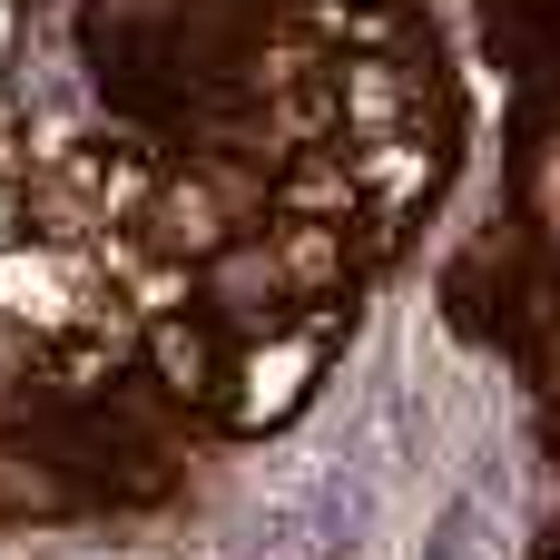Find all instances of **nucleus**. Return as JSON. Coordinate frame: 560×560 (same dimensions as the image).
<instances>
[{"label": "nucleus", "mask_w": 560, "mask_h": 560, "mask_svg": "<svg viewBox=\"0 0 560 560\" xmlns=\"http://www.w3.org/2000/svg\"><path fill=\"white\" fill-rule=\"evenodd\" d=\"M413 560H502V541H492V512L472 502V492H453L443 512H433V532H423V551Z\"/></svg>", "instance_id": "nucleus-1"}]
</instances>
